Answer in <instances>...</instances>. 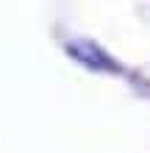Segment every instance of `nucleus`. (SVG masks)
<instances>
[]
</instances>
